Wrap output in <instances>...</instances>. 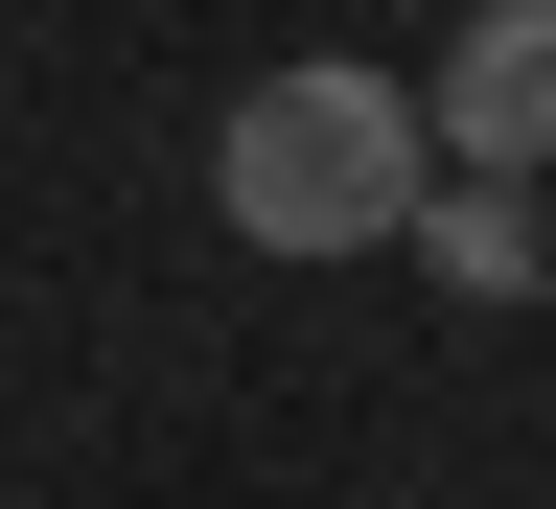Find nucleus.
Listing matches in <instances>:
<instances>
[{
    "mask_svg": "<svg viewBox=\"0 0 556 509\" xmlns=\"http://www.w3.org/2000/svg\"><path fill=\"white\" fill-rule=\"evenodd\" d=\"M417 139L464 186H556V0H464L441 69H417Z\"/></svg>",
    "mask_w": 556,
    "mask_h": 509,
    "instance_id": "obj_2",
    "label": "nucleus"
},
{
    "mask_svg": "<svg viewBox=\"0 0 556 509\" xmlns=\"http://www.w3.org/2000/svg\"><path fill=\"white\" fill-rule=\"evenodd\" d=\"M394 255L441 278V302H533V278H556V232H533V186H464V163L417 186V232H394Z\"/></svg>",
    "mask_w": 556,
    "mask_h": 509,
    "instance_id": "obj_3",
    "label": "nucleus"
},
{
    "mask_svg": "<svg viewBox=\"0 0 556 509\" xmlns=\"http://www.w3.org/2000/svg\"><path fill=\"white\" fill-rule=\"evenodd\" d=\"M441 139H417V69H348V47H278L232 116H208V208L255 255H394Z\"/></svg>",
    "mask_w": 556,
    "mask_h": 509,
    "instance_id": "obj_1",
    "label": "nucleus"
}]
</instances>
